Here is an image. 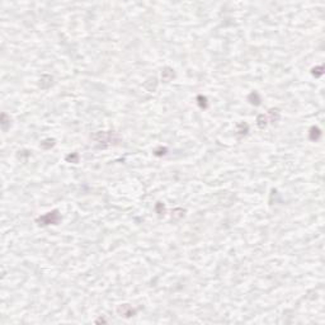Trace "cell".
<instances>
[{
  "instance_id": "obj_1",
  "label": "cell",
  "mask_w": 325,
  "mask_h": 325,
  "mask_svg": "<svg viewBox=\"0 0 325 325\" xmlns=\"http://www.w3.org/2000/svg\"><path fill=\"white\" fill-rule=\"evenodd\" d=\"M60 220H61V216L59 215V211H52V212H47L46 215L38 217L37 222H38V225L46 226V225H57Z\"/></svg>"
},
{
  "instance_id": "obj_2",
  "label": "cell",
  "mask_w": 325,
  "mask_h": 325,
  "mask_svg": "<svg viewBox=\"0 0 325 325\" xmlns=\"http://www.w3.org/2000/svg\"><path fill=\"white\" fill-rule=\"evenodd\" d=\"M113 136H114V133H112V132H98L97 135L93 136V139L97 141L101 146L106 147V146L112 145L113 142H116V140H114Z\"/></svg>"
},
{
  "instance_id": "obj_3",
  "label": "cell",
  "mask_w": 325,
  "mask_h": 325,
  "mask_svg": "<svg viewBox=\"0 0 325 325\" xmlns=\"http://www.w3.org/2000/svg\"><path fill=\"white\" fill-rule=\"evenodd\" d=\"M117 311L121 316H125V318H131L136 314V311L132 309V306H130V305H127V303L121 305V306L117 309Z\"/></svg>"
},
{
  "instance_id": "obj_4",
  "label": "cell",
  "mask_w": 325,
  "mask_h": 325,
  "mask_svg": "<svg viewBox=\"0 0 325 325\" xmlns=\"http://www.w3.org/2000/svg\"><path fill=\"white\" fill-rule=\"evenodd\" d=\"M161 76H163V80L168 83V81H169V80H170V79L174 76V72H173V70H171V69L166 67V69H164V71H163Z\"/></svg>"
},
{
  "instance_id": "obj_5",
  "label": "cell",
  "mask_w": 325,
  "mask_h": 325,
  "mask_svg": "<svg viewBox=\"0 0 325 325\" xmlns=\"http://www.w3.org/2000/svg\"><path fill=\"white\" fill-rule=\"evenodd\" d=\"M248 99H249V102L252 103V104H255V106H258L259 103H260V98H259V95H258V93H255V91H253L249 97H248Z\"/></svg>"
},
{
  "instance_id": "obj_6",
  "label": "cell",
  "mask_w": 325,
  "mask_h": 325,
  "mask_svg": "<svg viewBox=\"0 0 325 325\" xmlns=\"http://www.w3.org/2000/svg\"><path fill=\"white\" fill-rule=\"evenodd\" d=\"M236 131H238V133H240V135H246V132H248V125H245V123H239L238 126H236Z\"/></svg>"
},
{
  "instance_id": "obj_7",
  "label": "cell",
  "mask_w": 325,
  "mask_h": 325,
  "mask_svg": "<svg viewBox=\"0 0 325 325\" xmlns=\"http://www.w3.org/2000/svg\"><path fill=\"white\" fill-rule=\"evenodd\" d=\"M320 136V130L316 128V127H313L311 128V132H310V139L311 140H318Z\"/></svg>"
},
{
  "instance_id": "obj_8",
  "label": "cell",
  "mask_w": 325,
  "mask_h": 325,
  "mask_svg": "<svg viewBox=\"0 0 325 325\" xmlns=\"http://www.w3.org/2000/svg\"><path fill=\"white\" fill-rule=\"evenodd\" d=\"M66 159H67V160H72L74 163H78V154H74L72 156H71V155H69Z\"/></svg>"
}]
</instances>
